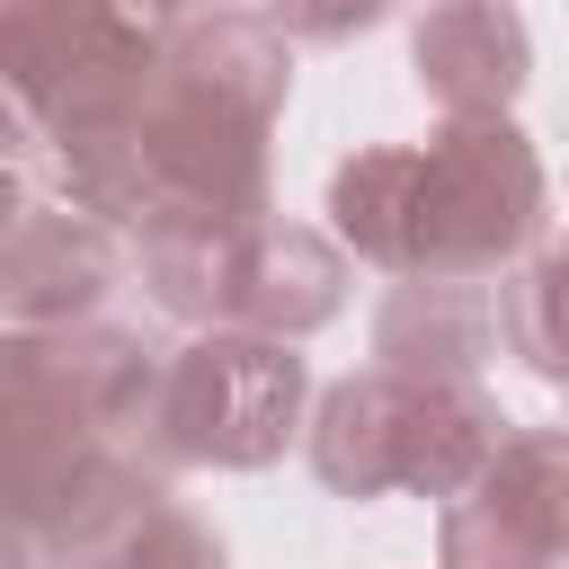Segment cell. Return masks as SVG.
Instances as JSON below:
<instances>
[{
  "label": "cell",
  "instance_id": "cell-2",
  "mask_svg": "<svg viewBox=\"0 0 569 569\" xmlns=\"http://www.w3.org/2000/svg\"><path fill=\"white\" fill-rule=\"evenodd\" d=\"M551 178L516 116L436 124L427 142H365L329 169V231L400 284H489L542 249Z\"/></svg>",
  "mask_w": 569,
  "mask_h": 569
},
{
  "label": "cell",
  "instance_id": "cell-7",
  "mask_svg": "<svg viewBox=\"0 0 569 569\" xmlns=\"http://www.w3.org/2000/svg\"><path fill=\"white\" fill-rule=\"evenodd\" d=\"M133 231L98 222L71 196H36L27 169H9V240H0V329L44 338L98 320V302L124 284Z\"/></svg>",
  "mask_w": 569,
  "mask_h": 569
},
{
  "label": "cell",
  "instance_id": "cell-5",
  "mask_svg": "<svg viewBox=\"0 0 569 569\" xmlns=\"http://www.w3.org/2000/svg\"><path fill=\"white\" fill-rule=\"evenodd\" d=\"M516 427L480 382H436V373H391L365 365L311 400L302 453L329 498H436L453 507L507 445Z\"/></svg>",
  "mask_w": 569,
  "mask_h": 569
},
{
  "label": "cell",
  "instance_id": "cell-1",
  "mask_svg": "<svg viewBox=\"0 0 569 569\" xmlns=\"http://www.w3.org/2000/svg\"><path fill=\"white\" fill-rule=\"evenodd\" d=\"M293 89V44L258 9H196L169 36V62L133 98V116L62 160V196L116 231L160 213H276L267 204V133Z\"/></svg>",
  "mask_w": 569,
  "mask_h": 569
},
{
  "label": "cell",
  "instance_id": "cell-10",
  "mask_svg": "<svg viewBox=\"0 0 569 569\" xmlns=\"http://www.w3.org/2000/svg\"><path fill=\"white\" fill-rule=\"evenodd\" d=\"M409 71L445 124H480L525 98L533 36H525L516 0H427L409 27Z\"/></svg>",
  "mask_w": 569,
  "mask_h": 569
},
{
  "label": "cell",
  "instance_id": "cell-14",
  "mask_svg": "<svg viewBox=\"0 0 569 569\" xmlns=\"http://www.w3.org/2000/svg\"><path fill=\"white\" fill-rule=\"evenodd\" d=\"M400 0H258V18L284 36V44H311V53H329V44H356V36H373L382 18H391Z\"/></svg>",
  "mask_w": 569,
  "mask_h": 569
},
{
  "label": "cell",
  "instance_id": "cell-3",
  "mask_svg": "<svg viewBox=\"0 0 569 569\" xmlns=\"http://www.w3.org/2000/svg\"><path fill=\"white\" fill-rule=\"evenodd\" d=\"M178 0H0V89H9V169L36 151L62 169L98 151L151 71L169 62Z\"/></svg>",
  "mask_w": 569,
  "mask_h": 569
},
{
  "label": "cell",
  "instance_id": "cell-11",
  "mask_svg": "<svg viewBox=\"0 0 569 569\" xmlns=\"http://www.w3.org/2000/svg\"><path fill=\"white\" fill-rule=\"evenodd\" d=\"M489 338H507L489 284H391L373 311V365H391V373L480 382Z\"/></svg>",
  "mask_w": 569,
  "mask_h": 569
},
{
  "label": "cell",
  "instance_id": "cell-8",
  "mask_svg": "<svg viewBox=\"0 0 569 569\" xmlns=\"http://www.w3.org/2000/svg\"><path fill=\"white\" fill-rule=\"evenodd\" d=\"M436 569H569V427H516L436 516Z\"/></svg>",
  "mask_w": 569,
  "mask_h": 569
},
{
  "label": "cell",
  "instance_id": "cell-13",
  "mask_svg": "<svg viewBox=\"0 0 569 569\" xmlns=\"http://www.w3.org/2000/svg\"><path fill=\"white\" fill-rule=\"evenodd\" d=\"M98 569H231V560H222L213 525H196V516L169 498V507H151V516H142V525L98 560Z\"/></svg>",
  "mask_w": 569,
  "mask_h": 569
},
{
  "label": "cell",
  "instance_id": "cell-6",
  "mask_svg": "<svg viewBox=\"0 0 569 569\" xmlns=\"http://www.w3.org/2000/svg\"><path fill=\"white\" fill-rule=\"evenodd\" d=\"M302 427H311V365L293 356V338L196 329L160 365L142 453L160 471H267Z\"/></svg>",
  "mask_w": 569,
  "mask_h": 569
},
{
  "label": "cell",
  "instance_id": "cell-15",
  "mask_svg": "<svg viewBox=\"0 0 569 569\" xmlns=\"http://www.w3.org/2000/svg\"><path fill=\"white\" fill-rule=\"evenodd\" d=\"M178 9H187V18H196V9H222V0H178Z\"/></svg>",
  "mask_w": 569,
  "mask_h": 569
},
{
  "label": "cell",
  "instance_id": "cell-9",
  "mask_svg": "<svg viewBox=\"0 0 569 569\" xmlns=\"http://www.w3.org/2000/svg\"><path fill=\"white\" fill-rule=\"evenodd\" d=\"M160 347H142L133 329H107V320H80V329H44V338H0V373L9 382H36L44 400H62L71 418H89L98 436L133 445L142 453V427H151V400H160Z\"/></svg>",
  "mask_w": 569,
  "mask_h": 569
},
{
  "label": "cell",
  "instance_id": "cell-12",
  "mask_svg": "<svg viewBox=\"0 0 569 569\" xmlns=\"http://www.w3.org/2000/svg\"><path fill=\"white\" fill-rule=\"evenodd\" d=\"M498 329H507V356H516L533 382L569 391V231L542 240V249L507 276V293H498Z\"/></svg>",
  "mask_w": 569,
  "mask_h": 569
},
{
  "label": "cell",
  "instance_id": "cell-4",
  "mask_svg": "<svg viewBox=\"0 0 569 569\" xmlns=\"http://www.w3.org/2000/svg\"><path fill=\"white\" fill-rule=\"evenodd\" d=\"M133 267L151 302L187 329H258L302 347L347 311L338 231H311L284 213H160L133 231Z\"/></svg>",
  "mask_w": 569,
  "mask_h": 569
}]
</instances>
